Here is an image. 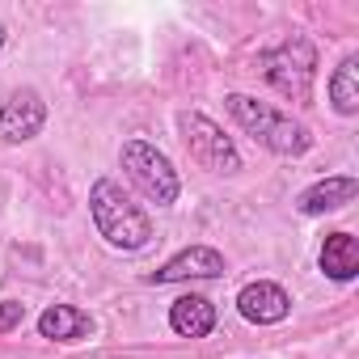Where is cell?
<instances>
[{
	"instance_id": "1",
	"label": "cell",
	"mask_w": 359,
	"mask_h": 359,
	"mask_svg": "<svg viewBox=\"0 0 359 359\" xmlns=\"http://www.w3.org/2000/svg\"><path fill=\"white\" fill-rule=\"evenodd\" d=\"M89 216H93V229L97 237L110 245V250H123V254H135L152 241V220L148 212L114 182V177H97L89 187Z\"/></svg>"
},
{
	"instance_id": "2",
	"label": "cell",
	"mask_w": 359,
	"mask_h": 359,
	"mask_svg": "<svg viewBox=\"0 0 359 359\" xmlns=\"http://www.w3.org/2000/svg\"><path fill=\"white\" fill-rule=\"evenodd\" d=\"M224 106H229V114L237 118V127H241L254 144H262L266 152H275V156L296 161V156H304V152L313 148V131H309L304 123H296L292 114H283V110H275V106H266V102H258V97H250V93H229Z\"/></svg>"
},
{
	"instance_id": "3",
	"label": "cell",
	"mask_w": 359,
	"mask_h": 359,
	"mask_svg": "<svg viewBox=\"0 0 359 359\" xmlns=\"http://www.w3.org/2000/svg\"><path fill=\"white\" fill-rule=\"evenodd\" d=\"M258 68L271 89H279L287 102L309 106L313 102V81H317V47L304 34H287L279 47L258 51Z\"/></svg>"
},
{
	"instance_id": "4",
	"label": "cell",
	"mask_w": 359,
	"mask_h": 359,
	"mask_svg": "<svg viewBox=\"0 0 359 359\" xmlns=\"http://www.w3.org/2000/svg\"><path fill=\"white\" fill-rule=\"evenodd\" d=\"M118 161H123L127 177L135 182V191H140L148 203H156V208H173V203H177V195H182V177H177L173 161H169L156 144H148V140H127V144L118 148Z\"/></svg>"
},
{
	"instance_id": "5",
	"label": "cell",
	"mask_w": 359,
	"mask_h": 359,
	"mask_svg": "<svg viewBox=\"0 0 359 359\" xmlns=\"http://www.w3.org/2000/svg\"><path fill=\"white\" fill-rule=\"evenodd\" d=\"M177 131H182V144L191 152V161L208 173H241V152L237 144L224 135L220 123H212L199 110H182L177 114Z\"/></svg>"
},
{
	"instance_id": "6",
	"label": "cell",
	"mask_w": 359,
	"mask_h": 359,
	"mask_svg": "<svg viewBox=\"0 0 359 359\" xmlns=\"http://www.w3.org/2000/svg\"><path fill=\"white\" fill-rule=\"evenodd\" d=\"M47 127V102L39 89L18 85L9 93H0V140L5 144H26Z\"/></svg>"
},
{
	"instance_id": "7",
	"label": "cell",
	"mask_w": 359,
	"mask_h": 359,
	"mask_svg": "<svg viewBox=\"0 0 359 359\" xmlns=\"http://www.w3.org/2000/svg\"><path fill=\"white\" fill-rule=\"evenodd\" d=\"M229 271L224 254L212 250V245H187V250H177L161 271L148 275V283H182V279H220Z\"/></svg>"
},
{
	"instance_id": "8",
	"label": "cell",
	"mask_w": 359,
	"mask_h": 359,
	"mask_svg": "<svg viewBox=\"0 0 359 359\" xmlns=\"http://www.w3.org/2000/svg\"><path fill=\"white\" fill-rule=\"evenodd\" d=\"M237 313H241L250 325H279V321H287V313H292V296H287L279 283L258 279V283H245V287H241Z\"/></svg>"
},
{
	"instance_id": "9",
	"label": "cell",
	"mask_w": 359,
	"mask_h": 359,
	"mask_svg": "<svg viewBox=\"0 0 359 359\" xmlns=\"http://www.w3.org/2000/svg\"><path fill=\"white\" fill-rule=\"evenodd\" d=\"M355 195H359L355 173H330V177H317L313 187H304L296 195V212L300 216H325V212H338V208L355 203Z\"/></svg>"
},
{
	"instance_id": "10",
	"label": "cell",
	"mask_w": 359,
	"mask_h": 359,
	"mask_svg": "<svg viewBox=\"0 0 359 359\" xmlns=\"http://www.w3.org/2000/svg\"><path fill=\"white\" fill-rule=\"evenodd\" d=\"M169 330L182 338H208L216 330V304L208 296H177L169 304Z\"/></svg>"
},
{
	"instance_id": "11",
	"label": "cell",
	"mask_w": 359,
	"mask_h": 359,
	"mask_svg": "<svg viewBox=\"0 0 359 359\" xmlns=\"http://www.w3.org/2000/svg\"><path fill=\"white\" fill-rule=\"evenodd\" d=\"M39 334L51 342H81L93 334V317L76 304H47L39 313Z\"/></svg>"
},
{
	"instance_id": "12",
	"label": "cell",
	"mask_w": 359,
	"mask_h": 359,
	"mask_svg": "<svg viewBox=\"0 0 359 359\" xmlns=\"http://www.w3.org/2000/svg\"><path fill=\"white\" fill-rule=\"evenodd\" d=\"M317 266L325 279L334 283H351L359 275V241L351 233H330L321 241V254H317Z\"/></svg>"
},
{
	"instance_id": "13",
	"label": "cell",
	"mask_w": 359,
	"mask_h": 359,
	"mask_svg": "<svg viewBox=\"0 0 359 359\" xmlns=\"http://www.w3.org/2000/svg\"><path fill=\"white\" fill-rule=\"evenodd\" d=\"M330 106L342 114V118H351V114H359V55H346L338 68H334V76H330Z\"/></svg>"
},
{
	"instance_id": "14",
	"label": "cell",
	"mask_w": 359,
	"mask_h": 359,
	"mask_svg": "<svg viewBox=\"0 0 359 359\" xmlns=\"http://www.w3.org/2000/svg\"><path fill=\"white\" fill-rule=\"evenodd\" d=\"M26 321V304L22 300H0V334H13Z\"/></svg>"
},
{
	"instance_id": "15",
	"label": "cell",
	"mask_w": 359,
	"mask_h": 359,
	"mask_svg": "<svg viewBox=\"0 0 359 359\" xmlns=\"http://www.w3.org/2000/svg\"><path fill=\"white\" fill-rule=\"evenodd\" d=\"M5 39H9V30H5V26H0V47H5Z\"/></svg>"
}]
</instances>
